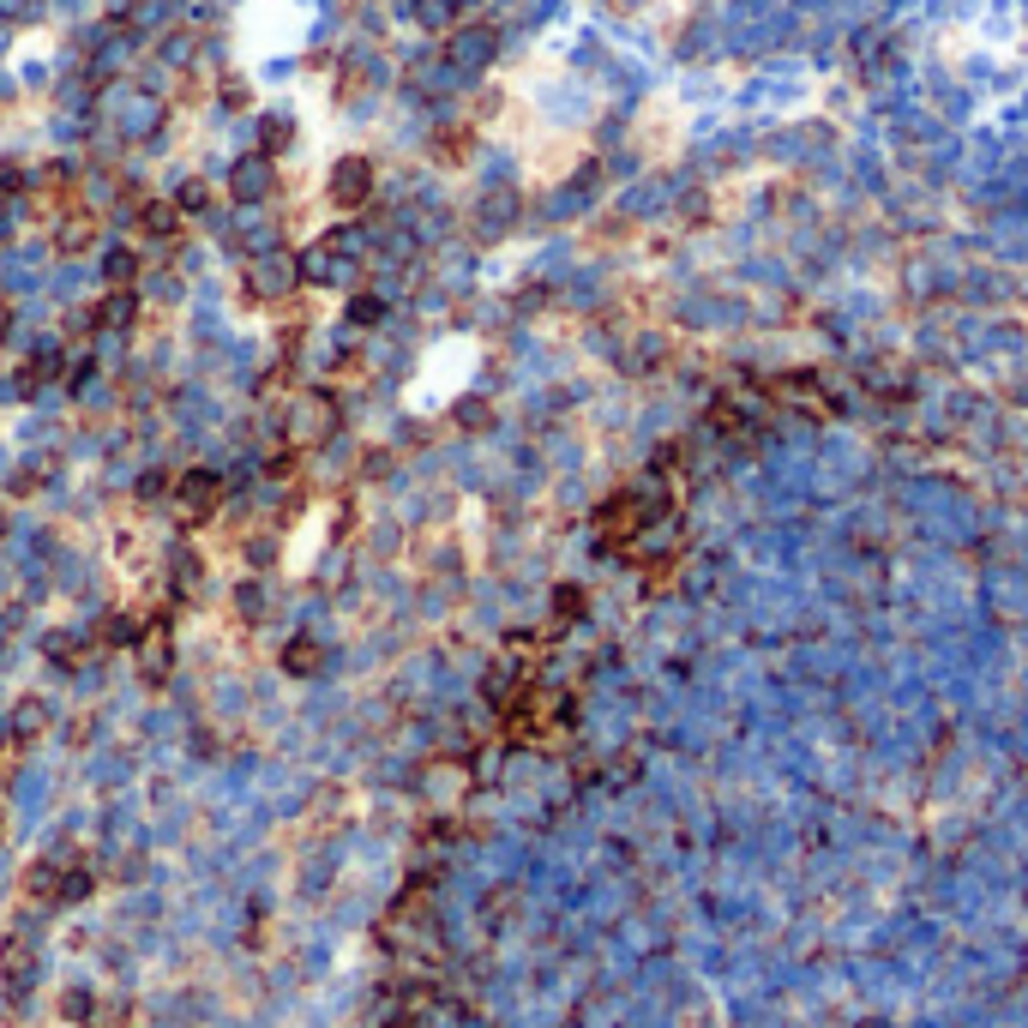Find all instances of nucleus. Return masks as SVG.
<instances>
[{
  "label": "nucleus",
  "mask_w": 1028,
  "mask_h": 1028,
  "mask_svg": "<svg viewBox=\"0 0 1028 1028\" xmlns=\"http://www.w3.org/2000/svg\"><path fill=\"white\" fill-rule=\"evenodd\" d=\"M0 331H7V307H0Z\"/></svg>",
  "instance_id": "f257e3e1"
}]
</instances>
